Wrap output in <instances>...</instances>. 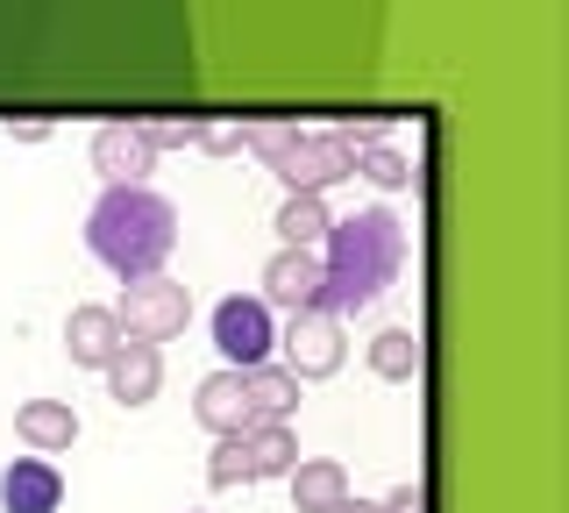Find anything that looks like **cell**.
I'll return each instance as SVG.
<instances>
[{
    "mask_svg": "<svg viewBox=\"0 0 569 513\" xmlns=\"http://www.w3.org/2000/svg\"><path fill=\"white\" fill-rule=\"evenodd\" d=\"M406 272V221L391 207H363L349 221H328L320 236V299L313 314H363L370 299H385Z\"/></svg>",
    "mask_w": 569,
    "mask_h": 513,
    "instance_id": "6da1fadb",
    "label": "cell"
},
{
    "mask_svg": "<svg viewBox=\"0 0 569 513\" xmlns=\"http://www.w3.org/2000/svg\"><path fill=\"white\" fill-rule=\"evenodd\" d=\"M86 250H93L121 286L157 278L164 257L178 250V207L150 186H107L86 215Z\"/></svg>",
    "mask_w": 569,
    "mask_h": 513,
    "instance_id": "7a4b0ae2",
    "label": "cell"
},
{
    "mask_svg": "<svg viewBox=\"0 0 569 513\" xmlns=\"http://www.w3.org/2000/svg\"><path fill=\"white\" fill-rule=\"evenodd\" d=\"M242 150L284 179V193H328L356 171V144L342 129H292V121H242Z\"/></svg>",
    "mask_w": 569,
    "mask_h": 513,
    "instance_id": "3957f363",
    "label": "cell"
},
{
    "mask_svg": "<svg viewBox=\"0 0 569 513\" xmlns=\"http://www.w3.org/2000/svg\"><path fill=\"white\" fill-rule=\"evenodd\" d=\"M192 322V293L178 286V278H136V286H121V307H114V328H121V343H150V349H164L171 335H186Z\"/></svg>",
    "mask_w": 569,
    "mask_h": 513,
    "instance_id": "277c9868",
    "label": "cell"
},
{
    "mask_svg": "<svg viewBox=\"0 0 569 513\" xmlns=\"http://www.w3.org/2000/svg\"><path fill=\"white\" fill-rule=\"evenodd\" d=\"M213 349H221L236 371H257V364H271V349H278V322H271V307H263L257 293H228L221 307H213Z\"/></svg>",
    "mask_w": 569,
    "mask_h": 513,
    "instance_id": "5b68a950",
    "label": "cell"
},
{
    "mask_svg": "<svg viewBox=\"0 0 569 513\" xmlns=\"http://www.w3.org/2000/svg\"><path fill=\"white\" fill-rule=\"evenodd\" d=\"M342 357H349V335H342L335 314H313V307L292 314V328H284V371H292L299 385H307V378H335Z\"/></svg>",
    "mask_w": 569,
    "mask_h": 513,
    "instance_id": "8992f818",
    "label": "cell"
},
{
    "mask_svg": "<svg viewBox=\"0 0 569 513\" xmlns=\"http://www.w3.org/2000/svg\"><path fill=\"white\" fill-rule=\"evenodd\" d=\"M93 171L107 186H150V171H157L150 136H142L136 121H100L93 129Z\"/></svg>",
    "mask_w": 569,
    "mask_h": 513,
    "instance_id": "52a82bcc",
    "label": "cell"
},
{
    "mask_svg": "<svg viewBox=\"0 0 569 513\" xmlns=\"http://www.w3.org/2000/svg\"><path fill=\"white\" fill-rule=\"evenodd\" d=\"M263 307L271 314H307L313 299H320V257L307 250H278L271 264H263Z\"/></svg>",
    "mask_w": 569,
    "mask_h": 513,
    "instance_id": "ba28073f",
    "label": "cell"
},
{
    "mask_svg": "<svg viewBox=\"0 0 569 513\" xmlns=\"http://www.w3.org/2000/svg\"><path fill=\"white\" fill-rule=\"evenodd\" d=\"M100 371H107V393H114V406H150L157 385H164V364H157L150 343H121Z\"/></svg>",
    "mask_w": 569,
    "mask_h": 513,
    "instance_id": "9c48e42d",
    "label": "cell"
},
{
    "mask_svg": "<svg viewBox=\"0 0 569 513\" xmlns=\"http://www.w3.org/2000/svg\"><path fill=\"white\" fill-rule=\"evenodd\" d=\"M114 349H121L114 307H93V299H86V307H71V314H64V357H71V364L100 371L107 357H114Z\"/></svg>",
    "mask_w": 569,
    "mask_h": 513,
    "instance_id": "30bf717a",
    "label": "cell"
},
{
    "mask_svg": "<svg viewBox=\"0 0 569 513\" xmlns=\"http://www.w3.org/2000/svg\"><path fill=\"white\" fill-rule=\"evenodd\" d=\"M0 506L8 513H58L64 506V477L43 464V456H22V464H8L0 477Z\"/></svg>",
    "mask_w": 569,
    "mask_h": 513,
    "instance_id": "8fae6325",
    "label": "cell"
},
{
    "mask_svg": "<svg viewBox=\"0 0 569 513\" xmlns=\"http://www.w3.org/2000/svg\"><path fill=\"white\" fill-rule=\"evenodd\" d=\"M192 414L213 435H242L249 428V399H242V371H207L200 393H192Z\"/></svg>",
    "mask_w": 569,
    "mask_h": 513,
    "instance_id": "7c38bea8",
    "label": "cell"
},
{
    "mask_svg": "<svg viewBox=\"0 0 569 513\" xmlns=\"http://www.w3.org/2000/svg\"><path fill=\"white\" fill-rule=\"evenodd\" d=\"M14 435H22L36 456L71 450V442H79V414H71L64 399H22L14 406Z\"/></svg>",
    "mask_w": 569,
    "mask_h": 513,
    "instance_id": "4fadbf2b",
    "label": "cell"
},
{
    "mask_svg": "<svg viewBox=\"0 0 569 513\" xmlns=\"http://www.w3.org/2000/svg\"><path fill=\"white\" fill-rule=\"evenodd\" d=\"M299 393H307V385H299L284 364H257V371H242L249 421H292V414H299Z\"/></svg>",
    "mask_w": 569,
    "mask_h": 513,
    "instance_id": "5bb4252c",
    "label": "cell"
},
{
    "mask_svg": "<svg viewBox=\"0 0 569 513\" xmlns=\"http://www.w3.org/2000/svg\"><path fill=\"white\" fill-rule=\"evenodd\" d=\"M349 500V471L335 464V456H307V464H292V506L299 513H335Z\"/></svg>",
    "mask_w": 569,
    "mask_h": 513,
    "instance_id": "9a60e30c",
    "label": "cell"
},
{
    "mask_svg": "<svg viewBox=\"0 0 569 513\" xmlns=\"http://www.w3.org/2000/svg\"><path fill=\"white\" fill-rule=\"evenodd\" d=\"M242 450H249V471H257V477H292V464H299L292 421H249V428H242Z\"/></svg>",
    "mask_w": 569,
    "mask_h": 513,
    "instance_id": "2e32d148",
    "label": "cell"
},
{
    "mask_svg": "<svg viewBox=\"0 0 569 513\" xmlns=\"http://www.w3.org/2000/svg\"><path fill=\"white\" fill-rule=\"evenodd\" d=\"M271 228H278L284 250H313V243L328 236V200H320V193H284Z\"/></svg>",
    "mask_w": 569,
    "mask_h": 513,
    "instance_id": "e0dca14e",
    "label": "cell"
},
{
    "mask_svg": "<svg viewBox=\"0 0 569 513\" xmlns=\"http://www.w3.org/2000/svg\"><path fill=\"white\" fill-rule=\"evenodd\" d=\"M370 371H378L385 385L420 378V335H413V328H385V335H370Z\"/></svg>",
    "mask_w": 569,
    "mask_h": 513,
    "instance_id": "ac0fdd59",
    "label": "cell"
},
{
    "mask_svg": "<svg viewBox=\"0 0 569 513\" xmlns=\"http://www.w3.org/2000/svg\"><path fill=\"white\" fill-rule=\"evenodd\" d=\"M356 171H363L370 186L399 193L406 179H413V150H406V144H385V136H378V144H363V150H356Z\"/></svg>",
    "mask_w": 569,
    "mask_h": 513,
    "instance_id": "d6986e66",
    "label": "cell"
},
{
    "mask_svg": "<svg viewBox=\"0 0 569 513\" xmlns=\"http://www.w3.org/2000/svg\"><path fill=\"white\" fill-rule=\"evenodd\" d=\"M207 485H213V492L257 485V471H249V450H242V435H213V450H207Z\"/></svg>",
    "mask_w": 569,
    "mask_h": 513,
    "instance_id": "ffe728a7",
    "label": "cell"
},
{
    "mask_svg": "<svg viewBox=\"0 0 569 513\" xmlns=\"http://www.w3.org/2000/svg\"><path fill=\"white\" fill-rule=\"evenodd\" d=\"M136 129L150 136V150H157V157H164V150H178V144H200L207 121H200V115H178V121H136Z\"/></svg>",
    "mask_w": 569,
    "mask_h": 513,
    "instance_id": "44dd1931",
    "label": "cell"
},
{
    "mask_svg": "<svg viewBox=\"0 0 569 513\" xmlns=\"http://www.w3.org/2000/svg\"><path fill=\"white\" fill-rule=\"evenodd\" d=\"M200 150H207V157H236V150H242V121H236V129L207 121V129H200Z\"/></svg>",
    "mask_w": 569,
    "mask_h": 513,
    "instance_id": "7402d4cb",
    "label": "cell"
},
{
    "mask_svg": "<svg viewBox=\"0 0 569 513\" xmlns=\"http://www.w3.org/2000/svg\"><path fill=\"white\" fill-rule=\"evenodd\" d=\"M50 129H58L50 115H8V136H14V144H43Z\"/></svg>",
    "mask_w": 569,
    "mask_h": 513,
    "instance_id": "603a6c76",
    "label": "cell"
},
{
    "mask_svg": "<svg viewBox=\"0 0 569 513\" xmlns=\"http://www.w3.org/2000/svg\"><path fill=\"white\" fill-rule=\"evenodd\" d=\"M378 513H427V492H420V485H391V500H385Z\"/></svg>",
    "mask_w": 569,
    "mask_h": 513,
    "instance_id": "cb8c5ba5",
    "label": "cell"
},
{
    "mask_svg": "<svg viewBox=\"0 0 569 513\" xmlns=\"http://www.w3.org/2000/svg\"><path fill=\"white\" fill-rule=\"evenodd\" d=\"M335 513H378V506H370V500H356V492H349V500L335 506Z\"/></svg>",
    "mask_w": 569,
    "mask_h": 513,
    "instance_id": "d4e9b609",
    "label": "cell"
}]
</instances>
